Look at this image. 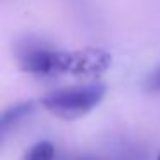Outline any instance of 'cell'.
<instances>
[{"label":"cell","mask_w":160,"mask_h":160,"mask_svg":"<svg viewBox=\"0 0 160 160\" xmlns=\"http://www.w3.org/2000/svg\"><path fill=\"white\" fill-rule=\"evenodd\" d=\"M107 93V86L102 83L76 84L55 90L42 98V105L52 115L64 121H76L90 114Z\"/></svg>","instance_id":"cell-1"},{"label":"cell","mask_w":160,"mask_h":160,"mask_svg":"<svg viewBox=\"0 0 160 160\" xmlns=\"http://www.w3.org/2000/svg\"><path fill=\"white\" fill-rule=\"evenodd\" d=\"M112 66V55L103 48H83L74 52H59L57 74L97 78Z\"/></svg>","instance_id":"cell-2"},{"label":"cell","mask_w":160,"mask_h":160,"mask_svg":"<svg viewBox=\"0 0 160 160\" xmlns=\"http://www.w3.org/2000/svg\"><path fill=\"white\" fill-rule=\"evenodd\" d=\"M60 50L50 48L36 38H22L16 45V59L22 71L31 74H57Z\"/></svg>","instance_id":"cell-3"},{"label":"cell","mask_w":160,"mask_h":160,"mask_svg":"<svg viewBox=\"0 0 160 160\" xmlns=\"http://www.w3.org/2000/svg\"><path fill=\"white\" fill-rule=\"evenodd\" d=\"M33 110H35L33 102H19L0 112V146L14 132V129H18L21 122H24L28 115L33 114Z\"/></svg>","instance_id":"cell-4"},{"label":"cell","mask_w":160,"mask_h":160,"mask_svg":"<svg viewBox=\"0 0 160 160\" xmlns=\"http://www.w3.org/2000/svg\"><path fill=\"white\" fill-rule=\"evenodd\" d=\"M22 160H55V146L50 141H38L26 152Z\"/></svg>","instance_id":"cell-5"},{"label":"cell","mask_w":160,"mask_h":160,"mask_svg":"<svg viewBox=\"0 0 160 160\" xmlns=\"http://www.w3.org/2000/svg\"><path fill=\"white\" fill-rule=\"evenodd\" d=\"M145 88L148 91H152V93L160 91V66L148 76V79H146V83H145Z\"/></svg>","instance_id":"cell-6"},{"label":"cell","mask_w":160,"mask_h":160,"mask_svg":"<svg viewBox=\"0 0 160 160\" xmlns=\"http://www.w3.org/2000/svg\"><path fill=\"white\" fill-rule=\"evenodd\" d=\"M74 160H93V158H74Z\"/></svg>","instance_id":"cell-7"},{"label":"cell","mask_w":160,"mask_h":160,"mask_svg":"<svg viewBox=\"0 0 160 160\" xmlns=\"http://www.w3.org/2000/svg\"><path fill=\"white\" fill-rule=\"evenodd\" d=\"M157 160H160V153H158V157H157Z\"/></svg>","instance_id":"cell-8"}]
</instances>
